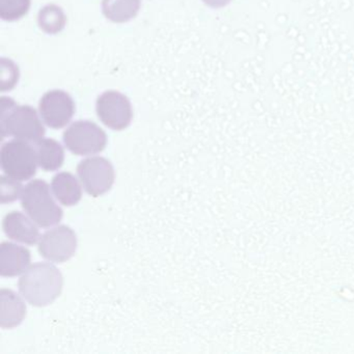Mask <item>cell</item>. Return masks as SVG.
Listing matches in <instances>:
<instances>
[{"instance_id": "6da1fadb", "label": "cell", "mask_w": 354, "mask_h": 354, "mask_svg": "<svg viewBox=\"0 0 354 354\" xmlns=\"http://www.w3.org/2000/svg\"><path fill=\"white\" fill-rule=\"evenodd\" d=\"M63 275L50 263L32 265L19 279L22 297L34 306L53 304L63 290Z\"/></svg>"}, {"instance_id": "7a4b0ae2", "label": "cell", "mask_w": 354, "mask_h": 354, "mask_svg": "<svg viewBox=\"0 0 354 354\" xmlns=\"http://www.w3.org/2000/svg\"><path fill=\"white\" fill-rule=\"evenodd\" d=\"M1 138L13 136L16 140L35 142L42 140L45 128L36 109L28 105H17L13 99L1 98L0 111Z\"/></svg>"}, {"instance_id": "3957f363", "label": "cell", "mask_w": 354, "mask_h": 354, "mask_svg": "<svg viewBox=\"0 0 354 354\" xmlns=\"http://www.w3.org/2000/svg\"><path fill=\"white\" fill-rule=\"evenodd\" d=\"M21 205L39 227H53L63 218V210L53 200L50 187L43 180H34L24 187Z\"/></svg>"}, {"instance_id": "277c9868", "label": "cell", "mask_w": 354, "mask_h": 354, "mask_svg": "<svg viewBox=\"0 0 354 354\" xmlns=\"http://www.w3.org/2000/svg\"><path fill=\"white\" fill-rule=\"evenodd\" d=\"M0 163L8 177L20 182L28 181L36 175V149L26 140L6 142L0 151Z\"/></svg>"}, {"instance_id": "5b68a950", "label": "cell", "mask_w": 354, "mask_h": 354, "mask_svg": "<svg viewBox=\"0 0 354 354\" xmlns=\"http://www.w3.org/2000/svg\"><path fill=\"white\" fill-rule=\"evenodd\" d=\"M64 144L78 156L98 154L107 144L106 133L90 121H77L64 132Z\"/></svg>"}, {"instance_id": "8992f818", "label": "cell", "mask_w": 354, "mask_h": 354, "mask_svg": "<svg viewBox=\"0 0 354 354\" xmlns=\"http://www.w3.org/2000/svg\"><path fill=\"white\" fill-rule=\"evenodd\" d=\"M77 174L84 190L94 198L106 194L115 183L113 165L103 157H91L80 161Z\"/></svg>"}, {"instance_id": "52a82bcc", "label": "cell", "mask_w": 354, "mask_h": 354, "mask_svg": "<svg viewBox=\"0 0 354 354\" xmlns=\"http://www.w3.org/2000/svg\"><path fill=\"white\" fill-rule=\"evenodd\" d=\"M96 109L101 122L115 131L126 129L133 118L129 99L117 91L103 93L97 100Z\"/></svg>"}, {"instance_id": "ba28073f", "label": "cell", "mask_w": 354, "mask_h": 354, "mask_svg": "<svg viewBox=\"0 0 354 354\" xmlns=\"http://www.w3.org/2000/svg\"><path fill=\"white\" fill-rule=\"evenodd\" d=\"M77 250V237L71 227L59 225L43 234L39 241L41 256L53 263H64Z\"/></svg>"}, {"instance_id": "9c48e42d", "label": "cell", "mask_w": 354, "mask_h": 354, "mask_svg": "<svg viewBox=\"0 0 354 354\" xmlns=\"http://www.w3.org/2000/svg\"><path fill=\"white\" fill-rule=\"evenodd\" d=\"M40 115L48 127L61 129L71 121L75 113V103L68 93L55 90L46 93L39 105Z\"/></svg>"}, {"instance_id": "30bf717a", "label": "cell", "mask_w": 354, "mask_h": 354, "mask_svg": "<svg viewBox=\"0 0 354 354\" xmlns=\"http://www.w3.org/2000/svg\"><path fill=\"white\" fill-rule=\"evenodd\" d=\"M34 223L32 218H28L24 213L13 211L3 218V229L10 239L34 245L41 238L40 231Z\"/></svg>"}, {"instance_id": "8fae6325", "label": "cell", "mask_w": 354, "mask_h": 354, "mask_svg": "<svg viewBox=\"0 0 354 354\" xmlns=\"http://www.w3.org/2000/svg\"><path fill=\"white\" fill-rule=\"evenodd\" d=\"M30 264V252L24 246L3 242L0 245V274L1 277H17L28 270Z\"/></svg>"}, {"instance_id": "7c38bea8", "label": "cell", "mask_w": 354, "mask_h": 354, "mask_svg": "<svg viewBox=\"0 0 354 354\" xmlns=\"http://www.w3.org/2000/svg\"><path fill=\"white\" fill-rule=\"evenodd\" d=\"M26 316V306L24 300L12 290L0 291V326L13 328L21 324Z\"/></svg>"}, {"instance_id": "4fadbf2b", "label": "cell", "mask_w": 354, "mask_h": 354, "mask_svg": "<svg viewBox=\"0 0 354 354\" xmlns=\"http://www.w3.org/2000/svg\"><path fill=\"white\" fill-rule=\"evenodd\" d=\"M51 189L55 198L64 206H75L82 200V186L72 174L64 171L55 175L51 183Z\"/></svg>"}, {"instance_id": "5bb4252c", "label": "cell", "mask_w": 354, "mask_h": 354, "mask_svg": "<svg viewBox=\"0 0 354 354\" xmlns=\"http://www.w3.org/2000/svg\"><path fill=\"white\" fill-rule=\"evenodd\" d=\"M37 160L41 169L46 171H55L61 169L65 161V152L63 147L57 140L51 138H42L35 142Z\"/></svg>"}, {"instance_id": "9a60e30c", "label": "cell", "mask_w": 354, "mask_h": 354, "mask_svg": "<svg viewBox=\"0 0 354 354\" xmlns=\"http://www.w3.org/2000/svg\"><path fill=\"white\" fill-rule=\"evenodd\" d=\"M140 9V0H103V14L115 24H125L136 17Z\"/></svg>"}, {"instance_id": "2e32d148", "label": "cell", "mask_w": 354, "mask_h": 354, "mask_svg": "<svg viewBox=\"0 0 354 354\" xmlns=\"http://www.w3.org/2000/svg\"><path fill=\"white\" fill-rule=\"evenodd\" d=\"M38 22L43 32L55 35L65 28L67 19L61 8L55 5H49L41 10Z\"/></svg>"}, {"instance_id": "e0dca14e", "label": "cell", "mask_w": 354, "mask_h": 354, "mask_svg": "<svg viewBox=\"0 0 354 354\" xmlns=\"http://www.w3.org/2000/svg\"><path fill=\"white\" fill-rule=\"evenodd\" d=\"M30 0H0V17L5 21L21 19L30 11Z\"/></svg>"}, {"instance_id": "ac0fdd59", "label": "cell", "mask_w": 354, "mask_h": 354, "mask_svg": "<svg viewBox=\"0 0 354 354\" xmlns=\"http://www.w3.org/2000/svg\"><path fill=\"white\" fill-rule=\"evenodd\" d=\"M24 187L20 181L12 179L10 177L3 176L1 177V203L13 202V201L21 198Z\"/></svg>"}, {"instance_id": "d6986e66", "label": "cell", "mask_w": 354, "mask_h": 354, "mask_svg": "<svg viewBox=\"0 0 354 354\" xmlns=\"http://www.w3.org/2000/svg\"><path fill=\"white\" fill-rule=\"evenodd\" d=\"M203 1L209 7L219 9V8H223L229 5L232 0H203Z\"/></svg>"}]
</instances>
